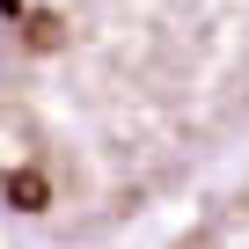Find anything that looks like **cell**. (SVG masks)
Instances as JSON below:
<instances>
[{
  "label": "cell",
  "instance_id": "6da1fadb",
  "mask_svg": "<svg viewBox=\"0 0 249 249\" xmlns=\"http://www.w3.org/2000/svg\"><path fill=\"white\" fill-rule=\"evenodd\" d=\"M15 22H22V52H37V59L66 52V15H52V8H22Z\"/></svg>",
  "mask_w": 249,
  "mask_h": 249
},
{
  "label": "cell",
  "instance_id": "7a4b0ae2",
  "mask_svg": "<svg viewBox=\"0 0 249 249\" xmlns=\"http://www.w3.org/2000/svg\"><path fill=\"white\" fill-rule=\"evenodd\" d=\"M8 205H15V213H44V205H52L44 169H15V176H8Z\"/></svg>",
  "mask_w": 249,
  "mask_h": 249
}]
</instances>
